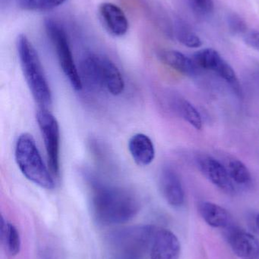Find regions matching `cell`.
I'll list each match as a JSON object with an SVG mask.
<instances>
[{"label":"cell","mask_w":259,"mask_h":259,"mask_svg":"<svg viewBox=\"0 0 259 259\" xmlns=\"http://www.w3.org/2000/svg\"><path fill=\"white\" fill-rule=\"evenodd\" d=\"M90 186L91 212L100 225L126 223L139 211V200L131 190L91 179Z\"/></svg>","instance_id":"cell-1"},{"label":"cell","mask_w":259,"mask_h":259,"mask_svg":"<svg viewBox=\"0 0 259 259\" xmlns=\"http://www.w3.org/2000/svg\"><path fill=\"white\" fill-rule=\"evenodd\" d=\"M17 50L23 74L35 102L40 109L48 110L53 97L38 52L24 34L18 36Z\"/></svg>","instance_id":"cell-2"},{"label":"cell","mask_w":259,"mask_h":259,"mask_svg":"<svg viewBox=\"0 0 259 259\" xmlns=\"http://www.w3.org/2000/svg\"><path fill=\"white\" fill-rule=\"evenodd\" d=\"M82 83L92 90L106 91L113 96L123 94L125 81L118 67L108 58L88 53L82 58L79 69Z\"/></svg>","instance_id":"cell-3"},{"label":"cell","mask_w":259,"mask_h":259,"mask_svg":"<svg viewBox=\"0 0 259 259\" xmlns=\"http://www.w3.org/2000/svg\"><path fill=\"white\" fill-rule=\"evenodd\" d=\"M157 228L152 225L132 227L116 231L108 237L110 259H145Z\"/></svg>","instance_id":"cell-4"},{"label":"cell","mask_w":259,"mask_h":259,"mask_svg":"<svg viewBox=\"0 0 259 259\" xmlns=\"http://www.w3.org/2000/svg\"><path fill=\"white\" fill-rule=\"evenodd\" d=\"M15 161L22 175L35 185L53 190L55 182L50 169L44 163L34 139L27 133H23L15 143Z\"/></svg>","instance_id":"cell-5"},{"label":"cell","mask_w":259,"mask_h":259,"mask_svg":"<svg viewBox=\"0 0 259 259\" xmlns=\"http://www.w3.org/2000/svg\"><path fill=\"white\" fill-rule=\"evenodd\" d=\"M46 32L56 52L58 62L71 88L76 91L83 88L79 70L75 63L68 36L60 24L54 20L47 18L44 21Z\"/></svg>","instance_id":"cell-6"},{"label":"cell","mask_w":259,"mask_h":259,"mask_svg":"<svg viewBox=\"0 0 259 259\" xmlns=\"http://www.w3.org/2000/svg\"><path fill=\"white\" fill-rule=\"evenodd\" d=\"M36 121L44 139L47 152L49 169L53 176L59 175V151L60 131L56 118L45 109H40L36 113Z\"/></svg>","instance_id":"cell-7"},{"label":"cell","mask_w":259,"mask_h":259,"mask_svg":"<svg viewBox=\"0 0 259 259\" xmlns=\"http://www.w3.org/2000/svg\"><path fill=\"white\" fill-rule=\"evenodd\" d=\"M193 59L199 69L201 68L215 73L230 85L237 95L241 97V87L237 74L218 52L214 49H204L196 52Z\"/></svg>","instance_id":"cell-8"},{"label":"cell","mask_w":259,"mask_h":259,"mask_svg":"<svg viewBox=\"0 0 259 259\" xmlns=\"http://www.w3.org/2000/svg\"><path fill=\"white\" fill-rule=\"evenodd\" d=\"M198 167L202 175L217 188L228 194H234L235 186L228 173L226 166L216 158L208 155L199 157Z\"/></svg>","instance_id":"cell-9"},{"label":"cell","mask_w":259,"mask_h":259,"mask_svg":"<svg viewBox=\"0 0 259 259\" xmlns=\"http://www.w3.org/2000/svg\"><path fill=\"white\" fill-rule=\"evenodd\" d=\"M226 238L239 258L259 259V241L252 234L231 225L227 228Z\"/></svg>","instance_id":"cell-10"},{"label":"cell","mask_w":259,"mask_h":259,"mask_svg":"<svg viewBox=\"0 0 259 259\" xmlns=\"http://www.w3.org/2000/svg\"><path fill=\"white\" fill-rule=\"evenodd\" d=\"M181 245L179 239L170 230L157 228L150 249L151 259H179Z\"/></svg>","instance_id":"cell-11"},{"label":"cell","mask_w":259,"mask_h":259,"mask_svg":"<svg viewBox=\"0 0 259 259\" xmlns=\"http://www.w3.org/2000/svg\"><path fill=\"white\" fill-rule=\"evenodd\" d=\"M159 187L161 194L166 202L174 207L179 208L185 202V192L179 175L174 169L164 167L160 174Z\"/></svg>","instance_id":"cell-12"},{"label":"cell","mask_w":259,"mask_h":259,"mask_svg":"<svg viewBox=\"0 0 259 259\" xmlns=\"http://www.w3.org/2000/svg\"><path fill=\"white\" fill-rule=\"evenodd\" d=\"M98 15L105 30L114 36H124L129 30V21L123 11L117 5L103 3L100 5Z\"/></svg>","instance_id":"cell-13"},{"label":"cell","mask_w":259,"mask_h":259,"mask_svg":"<svg viewBox=\"0 0 259 259\" xmlns=\"http://www.w3.org/2000/svg\"><path fill=\"white\" fill-rule=\"evenodd\" d=\"M128 149L131 156L138 165H149L155 159V149L153 142L149 136L136 134L129 140Z\"/></svg>","instance_id":"cell-14"},{"label":"cell","mask_w":259,"mask_h":259,"mask_svg":"<svg viewBox=\"0 0 259 259\" xmlns=\"http://www.w3.org/2000/svg\"><path fill=\"white\" fill-rule=\"evenodd\" d=\"M158 57L164 65L183 75H195L197 74L198 70L199 69L193 59L176 50H161L158 52Z\"/></svg>","instance_id":"cell-15"},{"label":"cell","mask_w":259,"mask_h":259,"mask_svg":"<svg viewBox=\"0 0 259 259\" xmlns=\"http://www.w3.org/2000/svg\"><path fill=\"white\" fill-rule=\"evenodd\" d=\"M199 213L209 226L228 228L232 225V217L228 210L210 202H202L199 205Z\"/></svg>","instance_id":"cell-16"},{"label":"cell","mask_w":259,"mask_h":259,"mask_svg":"<svg viewBox=\"0 0 259 259\" xmlns=\"http://www.w3.org/2000/svg\"><path fill=\"white\" fill-rule=\"evenodd\" d=\"M0 237L6 250L12 256L18 255L21 250V237L16 227L1 218Z\"/></svg>","instance_id":"cell-17"},{"label":"cell","mask_w":259,"mask_h":259,"mask_svg":"<svg viewBox=\"0 0 259 259\" xmlns=\"http://www.w3.org/2000/svg\"><path fill=\"white\" fill-rule=\"evenodd\" d=\"M173 108L176 113L195 129L202 128V119L199 111L190 102L184 99H176L173 102Z\"/></svg>","instance_id":"cell-18"},{"label":"cell","mask_w":259,"mask_h":259,"mask_svg":"<svg viewBox=\"0 0 259 259\" xmlns=\"http://www.w3.org/2000/svg\"><path fill=\"white\" fill-rule=\"evenodd\" d=\"M234 184L241 187H247L252 182V175L246 164L237 158H232L226 166Z\"/></svg>","instance_id":"cell-19"},{"label":"cell","mask_w":259,"mask_h":259,"mask_svg":"<svg viewBox=\"0 0 259 259\" xmlns=\"http://www.w3.org/2000/svg\"><path fill=\"white\" fill-rule=\"evenodd\" d=\"M67 0H17L18 6L26 11H48L62 6Z\"/></svg>","instance_id":"cell-20"},{"label":"cell","mask_w":259,"mask_h":259,"mask_svg":"<svg viewBox=\"0 0 259 259\" xmlns=\"http://www.w3.org/2000/svg\"><path fill=\"white\" fill-rule=\"evenodd\" d=\"M175 31L176 39L182 45L189 48H199L202 47V41L200 37L184 24H178Z\"/></svg>","instance_id":"cell-21"},{"label":"cell","mask_w":259,"mask_h":259,"mask_svg":"<svg viewBox=\"0 0 259 259\" xmlns=\"http://www.w3.org/2000/svg\"><path fill=\"white\" fill-rule=\"evenodd\" d=\"M228 27L234 34H243L246 33V24L245 21L235 14L229 15L228 18Z\"/></svg>","instance_id":"cell-22"},{"label":"cell","mask_w":259,"mask_h":259,"mask_svg":"<svg viewBox=\"0 0 259 259\" xmlns=\"http://www.w3.org/2000/svg\"><path fill=\"white\" fill-rule=\"evenodd\" d=\"M191 1L195 7L203 13H210L214 9L213 0H191Z\"/></svg>","instance_id":"cell-23"},{"label":"cell","mask_w":259,"mask_h":259,"mask_svg":"<svg viewBox=\"0 0 259 259\" xmlns=\"http://www.w3.org/2000/svg\"><path fill=\"white\" fill-rule=\"evenodd\" d=\"M244 42L251 48L259 51V32L252 31L246 33L244 36Z\"/></svg>","instance_id":"cell-24"},{"label":"cell","mask_w":259,"mask_h":259,"mask_svg":"<svg viewBox=\"0 0 259 259\" xmlns=\"http://www.w3.org/2000/svg\"><path fill=\"white\" fill-rule=\"evenodd\" d=\"M255 227H256V229L258 230L259 233V214L255 218Z\"/></svg>","instance_id":"cell-25"},{"label":"cell","mask_w":259,"mask_h":259,"mask_svg":"<svg viewBox=\"0 0 259 259\" xmlns=\"http://www.w3.org/2000/svg\"><path fill=\"white\" fill-rule=\"evenodd\" d=\"M44 259H50V258H44Z\"/></svg>","instance_id":"cell-26"}]
</instances>
